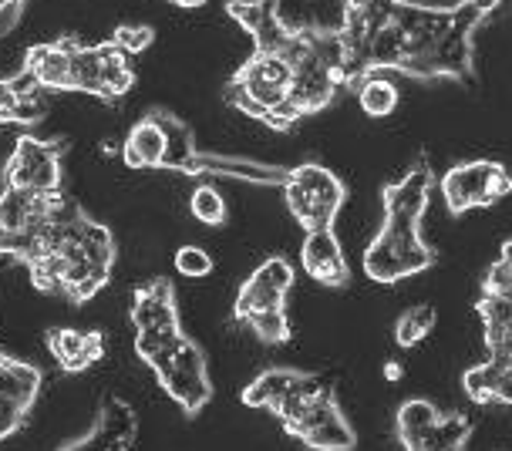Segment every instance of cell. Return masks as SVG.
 <instances>
[{"label": "cell", "mask_w": 512, "mask_h": 451, "mask_svg": "<svg viewBox=\"0 0 512 451\" xmlns=\"http://www.w3.org/2000/svg\"><path fill=\"white\" fill-rule=\"evenodd\" d=\"M226 14L253 38V54L223 85L226 105L273 132H294L347 91L334 27L290 24L280 0H226Z\"/></svg>", "instance_id": "6da1fadb"}, {"label": "cell", "mask_w": 512, "mask_h": 451, "mask_svg": "<svg viewBox=\"0 0 512 451\" xmlns=\"http://www.w3.org/2000/svg\"><path fill=\"white\" fill-rule=\"evenodd\" d=\"M502 7V0H459L452 7H425L408 0H341L334 27L344 51L347 91L381 71L475 85V31Z\"/></svg>", "instance_id": "7a4b0ae2"}, {"label": "cell", "mask_w": 512, "mask_h": 451, "mask_svg": "<svg viewBox=\"0 0 512 451\" xmlns=\"http://www.w3.org/2000/svg\"><path fill=\"white\" fill-rule=\"evenodd\" d=\"M115 256L112 229L68 199L61 213L44 226L21 266L31 276L34 290L61 297L71 307H85L108 287Z\"/></svg>", "instance_id": "3957f363"}, {"label": "cell", "mask_w": 512, "mask_h": 451, "mask_svg": "<svg viewBox=\"0 0 512 451\" xmlns=\"http://www.w3.org/2000/svg\"><path fill=\"white\" fill-rule=\"evenodd\" d=\"M246 408L270 411L290 438L314 451H354L358 435L337 404L334 384L324 374L297 367H270L243 388Z\"/></svg>", "instance_id": "277c9868"}, {"label": "cell", "mask_w": 512, "mask_h": 451, "mask_svg": "<svg viewBox=\"0 0 512 451\" xmlns=\"http://www.w3.org/2000/svg\"><path fill=\"white\" fill-rule=\"evenodd\" d=\"M435 169L422 152L398 179L384 182V223L364 250V276L374 283H401L435 266V250L422 239V219L432 202Z\"/></svg>", "instance_id": "5b68a950"}, {"label": "cell", "mask_w": 512, "mask_h": 451, "mask_svg": "<svg viewBox=\"0 0 512 451\" xmlns=\"http://www.w3.org/2000/svg\"><path fill=\"white\" fill-rule=\"evenodd\" d=\"M21 78L34 91H78L102 101H122L135 88V68L112 41L81 44L71 34L27 48Z\"/></svg>", "instance_id": "8992f818"}, {"label": "cell", "mask_w": 512, "mask_h": 451, "mask_svg": "<svg viewBox=\"0 0 512 451\" xmlns=\"http://www.w3.org/2000/svg\"><path fill=\"white\" fill-rule=\"evenodd\" d=\"M294 287V263L287 256H267L246 276L233 303V320L256 340L280 347L290 340L287 293Z\"/></svg>", "instance_id": "52a82bcc"}, {"label": "cell", "mask_w": 512, "mask_h": 451, "mask_svg": "<svg viewBox=\"0 0 512 451\" xmlns=\"http://www.w3.org/2000/svg\"><path fill=\"white\" fill-rule=\"evenodd\" d=\"M159 388L179 404L189 418H196L199 411L213 401V381H209V364L206 351L199 347V340H192L189 334H179L176 340H169L162 351H155L149 361Z\"/></svg>", "instance_id": "ba28073f"}, {"label": "cell", "mask_w": 512, "mask_h": 451, "mask_svg": "<svg viewBox=\"0 0 512 451\" xmlns=\"http://www.w3.org/2000/svg\"><path fill=\"white\" fill-rule=\"evenodd\" d=\"M64 192H31L7 189L0 192V256L11 263H24L31 246L38 243L44 226L61 213Z\"/></svg>", "instance_id": "9c48e42d"}, {"label": "cell", "mask_w": 512, "mask_h": 451, "mask_svg": "<svg viewBox=\"0 0 512 451\" xmlns=\"http://www.w3.org/2000/svg\"><path fill=\"white\" fill-rule=\"evenodd\" d=\"M280 189L283 199H287L290 216L297 219V226L304 233L334 226V219L347 199V186L320 162H300L294 169H287V179H283Z\"/></svg>", "instance_id": "30bf717a"}, {"label": "cell", "mask_w": 512, "mask_h": 451, "mask_svg": "<svg viewBox=\"0 0 512 451\" xmlns=\"http://www.w3.org/2000/svg\"><path fill=\"white\" fill-rule=\"evenodd\" d=\"M132 330H135V354L139 361H149L155 351L176 340L182 330V320H179V297H176V287L166 276H155V280L142 283L135 287L132 293Z\"/></svg>", "instance_id": "8fae6325"}, {"label": "cell", "mask_w": 512, "mask_h": 451, "mask_svg": "<svg viewBox=\"0 0 512 451\" xmlns=\"http://www.w3.org/2000/svg\"><path fill=\"white\" fill-rule=\"evenodd\" d=\"M512 189V179L502 162L489 159H475L452 165L448 172H442L438 179V192H442L445 206L452 216H465L472 209H489L499 199H506Z\"/></svg>", "instance_id": "7c38bea8"}, {"label": "cell", "mask_w": 512, "mask_h": 451, "mask_svg": "<svg viewBox=\"0 0 512 451\" xmlns=\"http://www.w3.org/2000/svg\"><path fill=\"white\" fill-rule=\"evenodd\" d=\"M64 152H68V145L61 138L21 135L14 142V152L4 162V186L31 192H61Z\"/></svg>", "instance_id": "4fadbf2b"}, {"label": "cell", "mask_w": 512, "mask_h": 451, "mask_svg": "<svg viewBox=\"0 0 512 451\" xmlns=\"http://www.w3.org/2000/svg\"><path fill=\"white\" fill-rule=\"evenodd\" d=\"M41 384V367L0 351V445L31 421L34 404L41 398Z\"/></svg>", "instance_id": "5bb4252c"}, {"label": "cell", "mask_w": 512, "mask_h": 451, "mask_svg": "<svg viewBox=\"0 0 512 451\" xmlns=\"http://www.w3.org/2000/svg\"><path fill=\"white\" fill-rule=\"evenodd\" d=\"M139 431V411L118 394H105L91 428L58 451H142Z\"/></svg>", "instance_id": "9a60e30c"}, {"label": "cell", "mask_w": 512, "mask_h": 451, "mask_svg": "<svg viewBox=\"0 0 512 451\" xmlns=\"http://www.w3.org/2000/svg\"><path fill=\"white\" fill-rule=\"evenodd\" d=\"M300 266L310 280H317L327 290H344L351 283V263L344 256V246L337 239L334 226L310 229L304 233V246H300Z\"/></svg>", "instance_id": "2e32d148"}, {"label": "cell", "mask_w": 512, "mask_h": 451, "mask_svg": "<svg viewBox=\"0 0 512 451\" xmlns=\"http://www.w3.org/2000/svg\"><path fill=\"white\" fill-rule=\"evenodd\" d=\"M51 357L64 374H85L105 357L102 330H78V327H51L44 334Z\"/></svg>", "instance_id": "e0dca14e"}, {"label": "cell", "mask_w": 512, "mask_h": 451, "mask_svg": "<svg viewBox=\"0 0 512 451\" xmlns=\"http://www.w3.org/2000/svg\"><path fill=\"white\" fill-rule=\"evenodd\" d=\"M475 314L482 320L489 361L512 367V293L482 290L479 303H475Z\"/></svg>", "instance_id": "ac0fdd59"}, {"label": "cell", "mask_w": 512, "mask_h": 451, "mask_svg": "<svg viewBox=\"0 0 512 451\" xmlns=\"http://www.w3.org/2000/svg\"><path fill=\"white\" fill-rule=\"evenodd\" d=\"M472 441V418L462 411H438L435 421L405 451H465Z\"/></svg>", "instance_id": "d6986e66"}, {"label": "cell", "mask_w": 512, "mask_h": 451, "mask_svg": "<svg viewBox=\"0 0 512 451\" xmlns=\"http://www.w3.org/2000/svg\"><path fill=\"white\" fill-rule=\"evenodd\" d=\"M462 388L472 404H509L512 401V367L496 361L472 364L462 374Z\"/></svg>", "instance_id": "ffe728a7"}, {"label": "cell", "mask_w": 512, "mask_h": 451, "mask_svg": "<svg viewBox=\"0 0 512 451\" xmlns=\"http://www.w3.org/2000/svg\"><path fill=\"white\" fill-rule=\"evenodd\" d=\"M44 118V105L34 98V88L21 75L0 78V125L34 128Z\"/></svg>", "instance_id": "44dd1931"}, {"label": "cell", "mask_w": 512, "mask_h": 451, "mask_svg": "<svg viewBox=\"0 0 512 451\" xmlns=\"http://www.w3.org/2000/svg\"><path fill=\"white\" fill-rule=\"evenodd\" d=\"M354 91H358V105L368 118H388L398 108V88L381 75L358 81Z\"/></svg>", "instance_id": "7402d4cb"}, {"label": "cell", "mask_w": 512, "mask_h": 451, "mask_svg": "<svg viewBox=\"0 0 512 451\" xmlns=\"http://www.w3.org/2000/svg\"><path fill=\"white\" fill-rule=\"evenodd\" d=\"M435 324H438V314H435L432 303L408 307L405 314L398 317V324H395V344L405 347V351H408V347H418L435 330Z\"/></svg>", "instance_id": "603a6c76"}, {"label": "cell", "mask_w": 512, "mask_h": 451, "mask_svg": "<svg viewBox=\"0 0 512 451\" xmlns=\"http://www.w3.org/2000/svg\"><path fill=\"white\" fill-rule=\"evenodd\" d=\"M438 408L428 398H408L405 404L398 408V418H395V431H398V441L401 448H408L422 431L435 421Z\"/></svg>", "instance_id": "cb8c5ba5"}, {"label": "cell", "mask_w": 512, "mask_h": 451, "mask_svg": "<svg viewBox=\"0 0 512 451\" xmlns=\"http://www.w3.org/2000/svg\"><path fill=\"white\" fill-rule=\"evenodd\" d=\"M189 213H192L196 223H203V226H223L226 223V199L219 196L216 186L199 182V186L192 189V196H189Z\"/></svg>", "instance_id": "d4e9b609"}, {"label": "cell", "mask_w": 512, "mask_h": 451, "mask_svg": "<svg viewBox=\"0 0 512 451\" xmlns=\"http://www.w3.org/2000/svg\"><path fill=\"white\" fill-rule=\"evenodd\" d=\"M108 41H112L125 58H135V54L149 51L155 44V27H149V24H118Z\"/></svg>", "instance_id": "484cf974"}, {"label": "cell", "mask_w": 512, "mask_h": 451, "mask_svg": "<svg viewBox=\"0 0 512 451\" xmlns=\"http://www.w3.org/2000/svg\"><path fill=\"white\" fill-rule=\"evenodd\" d=\"M213 270L216 263L203 246H179L176 250V273L186 276V280H206Z\"/></svg>", "instance_id": "4316f807"}, {"label": "cell", "mask_w": 512, "mask_h": 451, "mask_svg": "<svg viewBox=\"0 0 512 451\" xmlns=\"http://www.w3.org/2000/svg\"><path fill=\"white\" fill-rule=\"evenodd\" d=\"M24 4H27V0H0V38H4V34H11L14 27L21 24Z\"/></svg>", "instance_id": "83f0119b"}, {"label": "cell", "mask_w": 512, "mask_h": 451, "mask_svg": "<svg viewBox=\"0 0 512 451\" xmlns=\"http://www.w3.org/2000/svg\"><path fill=\"white\" fill-rule=\"evenodd\" d=\"M166 4L179 7V11H199V7H206L209 0H166Z\"/></svg>", "instance_id": "f1b7e54d"}, {"label": "cell", "mask_w": 512, "mask_h": 451, "mask_svg": "<svg viewBox=\"0 0 512 451\" xmlns=\"http://www.w3.org/2000/svg\"><path fill=\"white\" fill-rule=\"evenodd\" d=\"M401 374H405L401 371V364H395V361L384 364V377H388V381H401Z\"/></svg>", "instance_id": "f546056e"}]
</instances>
